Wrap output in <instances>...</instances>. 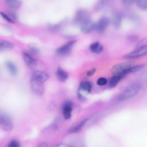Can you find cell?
<instances>
[{
	"label": "cell",
	"instance_id": "6",
	"mask_svg": "<svg viewBox=\"0 0 147 147\" xmlns=\"http://www.w3.org/2000/svg\"><path fill=\"white\" fill-rule=\"evenodd\" d=\"M0 125L1 128L6 131H11L13 127V123L11 118L6 114H1Z\"/></svg>",
	"mask_w": 147,
	"mask_h": 147
},
{
	"label": "cell",
	"instance_id": "17",
	"mask_svg": "<svg viewBox=\"0 0 147 147\" xmlns=\"http://www.w3.org/2000/svg\"><path fill=\"white\" fill-rule=\"evenodd\" d=\"M7 5L12 9H18L21 7L22 2L17 0H7L5 1Z\"/></svg>",
	"mask_w": 147,
	"mask_h": 147
},
{
	"label": "cell",
	"instance_id": "4",
	"mask_svg": "<svg viewBox=\"0 0 147 147\" xmlns=\"http://www.w3.org/2000/svg\"><path fill=\"white\" fill-rule=\"evenodd\" d=\"M147 52L146 45H143L132 52L124 55L123 57L127 59H132L141 57L145 55Z\"/></svg>",
	"mask_w": 147,
	"mask_h": 147
},
{
	"label": "cell",
	"instance_id": "19",
	"mask_svg": "<svg viewBox=\"0 0 147 147\" xmlns=\"http://www.w3.org/2000/svg\"><path fill=\"white\" fill-rule=\"evenodd\" d=\"M87 120V119H84L82 120L80 122L78 123L75 127H74L72 129H71L69 131L72 132V133H76V132L79 131L82 129V127L84 126L85 123H86Z\"/></svg>",
	"mask_w": 147,
	"mask_h": 147
},
{
	"label": "cell",
	"instance_id": "3",
	"mask_svg": "<svg viewBox=\"0 0 147 147\" xmlns=\"http://www.w3.org/2000/svg\"><path fill=\"white\" fill-rule=\"evenodd\" d=\"M90 17L88 12L84 9L79 10L75 16L74 21L76 24L82 26L85 23L90 21Z\"/></svg>",
	"mask_w": 147,
	"mask_h": 147
},
{
	"label": "cell",
	"instance_id": "24",
	"mask_svg": "<svg viewBox=\"0 0 147 147\" xmlns=\"http://www.w3.org/2000/svg\"><path fill=\"white\" fill-rule=\"evenodd\" d=\"M1 16L2 17V18L5 20H6L7 22H9V23H13L14 22V21H13V20L11 19V18H10V17H9L7 15H6V14H5V13H2V12H1Z\"/></svg>",
	"mask_w": 147,
	"mask_h": 147
},
{
	"label": "cell",
	"instance_id": "14",
	"mask_svg": "<svg viewBox=\"0 0 147 147\" xmlns=\"http://www.w3.org/2000/svg\"><path fill=\"white\" fill-rule=\"evenodd\" d=\"M122 14L119 12H115L113 17V23L116 28H119L121 24Z\"/></svg>",
	"mask_w": 147,
	"mask_h": 147
},
{
	"label": "cell",
	"instance_id": "27",
	"mask_svg": "<svg viewBox=\"0 0 147 147\" xmlns=\"http://www.w3.org/2000/svg\"><path fill=\"white\" fill-rule=\"evenodd\" d=\"M9 14L11 16L12 19H14V20L17 19V15H16V14L14 11H13L11 10H9Z\"/></svg>",
	"mask_w": 147,
	"mask_h": 147
},
{
	"label": "cell",
	"instance_id": "18",
	"mask_svg": "<svg viewBox=\"0 0 147 147\" xmlns=\"http://www.w3.org/2000/svg\"><path fill=\"white\" fill-rule=\"evenodd\" d=\"M6 67L9 71V72L12 75H16L17 74V69L14 65L12 62L11 61H7L6 63Z\"/></svg>",
	"mask_w": 147,
	"mask_h": 147
},
{
	"label": "cell",
	"instance_id": "28",
	"mask_svg": "<svg viewBox=\"0 0 147 147\" xmlns=\"http://www.w3.org/2000/svg\"><path fill=\"white\" fill-rule=\"evenodd\" d=\"M95 72V68H92V69H91L90 70H89L87 72L86 74H87V76H91V75H92L94 74Z\"/></svg>",
	"mask_w": 147,
	"mask_h": 147
},
{
	"label": "cell",
	"instance_id": "9",
	"mask_svg": "<svg viewBox=\"0 0 147 147\" xmlns=\"http://www.w3.org/2000/svg\"><path fill=\"white\" fill-rule=\"evenodd\" d=\"M22 57L24 60V61L30 68L34 69L36 67L37 62L33 57H32L30 55H29L25 52H22Z\"/></svg>",
	"mask_w": 147,
	"mask_h": 147
},
{
	"label": "cell",
	"instance_id": "7",
	"mask_svg": "<svg viewBox=\"0 0 147 147\" xmlns=\"http://www.w3.org/2000/svg\"><path fill=\"white\" fill-rule=\"evenodd\" d=\"M76 41H70L65 44L63 45L59 48L56 49V53L59 55H65L68 54L72 49L73 46L74 45Z\"/></svg>",
	"mask_w": 147,
	"mask_h": 147
},
{
	"label": "cell",
	"instance_id": "29",
	"mask_svg": "<svg viewBox=\"0 0 147 147\" xmlns=\"http://www.w3.org/2000/svg\"><path fill=\"white\" fill-rule=\"evenodd\" d=\"M78 98L81 100H83L85 99V97L81 93H80L79 91L78 92Z\"/></svg>",
	"mask_w": 147,
	"mask_h": 147
},
{
	"label": "cell",
	"instance_id": "5",
	"mask_svg": "<svg viewBox=\"0 0 147 147\" xmlns=\"http://www.w3.org/2000/svg\"><path fill=\"white\" fill-rule=\"evenodd\" d=\"M30 88L32 91L37 95H42L44 91V86L43 82L31 78Z\"/></svg>",
	"mask_w": 147,
	"mask_h": 147
},
{
	"label": "cell",
	"instance_id": "20",
	"mask_svg": "<svg viewBox=\"0 0 147 147\" xmlns=\"http://www.w3.org/2000/svg\"><path fill=\"white\" fill-rule=\"evenodd\" d=\"M91 84L89 82H83L80 83L79 86V90H83L86 92H90L91 90Z\"/></svg>",
	"mask_w": 147,
	"mask_h": 147
},
{
	"label": "cell",
	"instance_id": "21",
	"mask_svg": "<svg viewBox=\"0 0 147 147\" xmlns=\"http://www.w3.org/2000/svg\"><path fill=\"white\" fill-rule=\"evenodd\" d=\"M14 48V45L10 42L7 41H0V49H11Z\"/></svg>",
	"mask_w": 147,
	"mask_h": 147
},
{
	"label": "cell",
	"instance_id": "15",
	"mask_svg": "<svg viewBox=\"0 0 147 147\" xmlns=\"http://www.w3.org/2000/svg\"><path fill=\"white\" fill-rule=\"evenodd\" d=\"M90 49L92 52L95 53H100L103 50V46L98 42L92 43L90 46Z\"/></svg>",
	"mask_w": 147,
	"mask_h": 147
},
{
	"label": "cell",
	"instance_id": "10",
	"mask_svg": "<svg viewBox=\"0 0 147 147\" xmlns=\"http://www.w3.org/2000/svg\"><path fill=\"white\" fill-rule=\"evenodd\" d=\"M31 78L41 82H44L48 79L49 76L47 73L43 71H36L32 74Z\"/></svg>",
	"mask_w": 147,
	"mask_h": 147
},
{
	"label": "cell",
	"instance_id": "11",
	"mask_svg": "<svg viewBox=\"0 0 147 147\" xmlns=\"http://www.w3.org/2000/svg\"><path fill=\"white\" fill-rule=\"evenodd\" d=\"M72 110V103L70 101L65 102L63 107V113L64 118L66 119H69L71 117V113Z\"/></svg>",
	"mask_w": 147,
	"mask_h": 147
},
{
	"label": "cell",
	"instance_id": "12",
	"mask_svg": "<svg viewBox=\"0 0 147 147\" xmlns=\"http://www.w3.org/2000/svg\"><path fill=\"white\" fill-rule=\"evenodd\" d=\"M56 77L60 82H65L68 78V74L61 68H58L56 72Z\"/></svg>",
	"mask_w": 147,
	"mask_h": 147
},
{
	"label": "cell",
	"instance_id": "13",
	"mask_svg": "<svg viewBox=\"0 0 147 147\" xmlns=\"http://www.w3.org/2000/svg\"><path fill=\"white\" fill-rule=\"evenodd\" d=\"M94 29H95V23L91 21H89L88 22L82 25L80 28L81 32L84 33H90Z\"/></svg>",
	"mask_w": 147,
	"mask_h": 147
},
{
	"label": "cell",
	"instance_id": "1",
	"mask_svg": "<svg viewBox=\"0 0 147 147\" xmlns=\"http://www.w3.org/2000/svg\"><path fill=\"white\" fill-rule=\"evenodd\" d=\"M141 89V86L138 83H132L124 88L118 95V102L125 101L136 95Z\"/></svg>",
	"mask_w": 147,
	"mask_h": 147
},
{
	"label": "cell",
	"instance_id": "22",
	"mask_svg": "<svg viewBox=\"0 0 147 147\" xmlns=\"http://www.w3.org/2000/svg\"><path fill=\"white\" fill-rule=\"evenodd\" d=\"M137 6L140 8L146 10L147 9V1L146 0H140L136 2Z\"/></svg>",
	"mask_w": 147,
	"mask_h": 147
},
{
	"label": "cell",
	"instance_id": "8",
	"mask_svg": "<svg viewBox=\"0 0 147 147\" xmlns=\"http://www.w3.org/2000/svg\"><path fill=\"white\" fill-rule=\"evenodd\" d=\"M109 24V18L106 17H103L100 18L96 23L95 24V29L100 32H104L107 28Z\"/></svg>",
	"mask_w": 147,
	"mask_h": 147
},
{
	"label": "cell",
	"instance_id": "2",
	"mask_svg": "<svg viewBox=\"0 0 147 147\" xmlns=\"http://www.w3.org/2000/svg\"><path fill=\"white\" fill-rule=\"evenodd\" d=\"M135 64L131 61H127L117 64L113 66L111 72L114 75H119L124 76L125 75L131 73L132 68Z\"/></svg>",
	"mask_w": 147,
	"mask_h": 147
},
{
	"label": "cell",
	"instance_id": "23",
	"mask_svg": "<svg viewBox=\"0 0 147 147\" xmlns=\"http://www.w3.org/2000/svg\"><path fill=\"white\" fill-rule=\"evenodd\" d=\"M107 80L105 78H99L96 82V83L99 86H105L107 84Z\"/></svg>",
	"mask_w": 147,
	"mask_h": 147
},
{
	"label": "cell",
	"instance_id": "25",
	"mask_svg": "<svg viewBox=\"0 0 147 147\" xmlns=\"http://www.w3.org/2000/svg\"><path fill=\"white\" fill-rule=\"evenodd\" d=\"M20 146V144L19 142L16 140H12L8 144V146H10V147H19Z\"/></svg>",
	"mask_w": 147,
	"mask_h": 147
},
{
	"label": "cell",
	"instance_id": "26",
	"mask_svg": "<svg viewBox=\"0 0 147 147\" xmlns=\"http://www.w3.org/2000/svg\"><path fill=\"white\" fill-rule=\"evenodd\" d=\"M122 3L123 5L125 6H130L131 5V3H133L134 2V1H130V0H126V1H122Z\"/></svg>",
	"mask_w": 147,
	"mask_h": 147
},
{
	"label": "cell",
	"instance_id": "16",
	"mask_svg": "<svg viewBox=\"0 0 147 147\" xmlns=\"http://www.w3.org/2000/svg\"><path fill=\"white\" fill-rule=\"evenodd\" d=\"M123 77V76L119 75H114L109 80V86L111 87L116 86L117 84L118 83V82L121 80V79Z\"/></svg>",
	"mask_w": 147,
	"mask_h": 147
}]
</instances>
